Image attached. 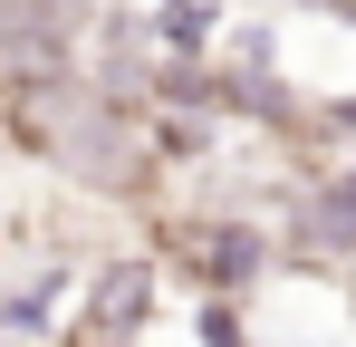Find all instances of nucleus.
Returning a JSON list of instances; mask_svg holds the SVG:
<instances>
[{
	"label": "nucleus",
	"instance_id": "nucleus-1",
	"mask_svg": "<svg viewBox=\"0 0 356 347\" xmlns=\"http://www.w3.org/2000/svg\"><path fill=\"white\" fill-rule=\"evenodd\" d=\"M154 299H164V261H106L87 309H77V328H49V338L58 347H135L154 328Z\"/></svg>",
	"mask_w": 356,
	"mask_h": 347
},
{
	"label": "nucleus",
	"instance_id": "nucleus-2",
	"mask_svg": "<svg viewBox=\"0 0 356 347\" xmlns=\"http://www.w3.org/2000/svg\"><path fill=\"white\" fill-rule=\"evenodd\" d=\"M174 261L193 280V299H241L250 280H270V231L260 222H183Z\"/></svg>",
	"mask_w": 356,
	"mask_h": 347
},
{
	"label": "nucleus",
	"instance_id": "nucleus-3",
	"mask_svg": "<svg viewBox=\"0 0 356 347\" xmlns=\"http://www.w3.org/2000/svg\"><path fill=\"white\" fill-rule=\"evenodd\" d=\"M58 309H67V270H29V280L0 299V347L49 338V328H58Z\"/></svg>",
	"mask_w": 356,
	"mask_h": 347
},
{
	"label": "nucleus",
	"instance_id": "nucleus-4",
	"mask_svg": "<svg viewBox=\"0 0 356 347\" xmlns=\"http://www.w3.org/2000/svg\"><path fill=\"white\" fill-rule=\"evenodd\" d=\"M145 39L154 49H222V0H164L145 20Z\"/></svg>",
	"mask_w": 356,
	"mask_h": 347
},
{
	"label": "nucleus",
	"instance_id": "nucleus-5",
	"mask_svg": "<svg viewBox=\"0 0 356 347\" xmlns=\"http://www.w3.org/2000/svg\"><path fill=\"white\" fill-rule=\"evenodd\" d=\"M193 328H202V347H250V338H241V299H202Z\"/></svg>",
	"mask_w": 356,
	"mask_h": 347
}]
</instances>
